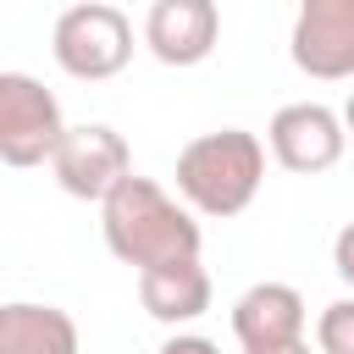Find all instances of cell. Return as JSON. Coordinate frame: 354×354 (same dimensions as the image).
Instances as JSON below:
<instances>
[{
    "label": "cell",
    "mask_w": 354,
    "mask_h": 354,
    "mask_svg": "<svg viewBox=\"0 0 354 354\" xmlns=\"http://www.w3.org/2000/svg\"><path fill=\"white\" fill-rule=\"evenodd\" d=\"M100 227L116 260H127L138 277L160 271V266H183L199 260V221L149 177H127L105 205H100Z\"/></svg>",
    "instance_id": "6da1fadb"
},
{
    "label": "cell",
    "mask_w": 354,
    "mask_h": 354,
    "mask_svg": "<svg viewBox=\"0 0 354 354\" xmlns=\"http://www.w3.org/2000/svg\"><path fill=\"white\" fill-rule=\"evenodd\" d=\"M266 177V144L243 127L199 133L177 155V188L199 216H238L260 194Z\"/></svg>",
    "instance_id": "7a4b0ae2"
},
{
    "label": "cell",
    "mask_w": 354,
    "mask_h": 354,
    "mask_svg": "<svg viewBox=\"0 0 354 354\" xmlns=\"http://www.w3.org/2000/svg\"><path fill=\"white\" fill-rule=\"evenodd\" d=\"M50 50H55L61 72H72L83 83H100V77H116L133 61V22L105 0L66 6L55 17V44Z\"/></svg>",
    "instance_id": "3957f363"
},
{
    "label": "cell",
    "mask_w": 354,
    "mask_h": 354,
    "mask_svg": "<svg viewBox=\"0 0 354 354\" xmlns=\"http://www.w3.org/2000/svg\"><path fill=\"white\" fill-rule=\"evenodd\" d=\"M66 138L55 94L28 72H0V160L6 166H39L55 160Z\"/></svg>",
    "instance_id": "277c9868"
},
{
    "label": "cell",
    "mask_w": 354,
    "mask_h": 354,
    "mask_svg": "<svg viewBox=\"0 0 354 354\" xmlns=\"http://www.w3.org/2000/svg\"><path fill=\"white\" fill-rule=\"evenodd\" d=\"M55 183L72 194V199H111L127 177H133V155H127V138L105 122H83V127H66L61 149H55Z\"/></svg>",
    "instance_id": "5b68a950"
},
{
    "label": "cell",
    "mask_w": 354,
    "mask_h": 354,
    "mask_svg": "<svg viewBox=\"0 0 354 354\" xmlns=\"http://www.w3.org/2000/svg\"><path fill=\"white\" fill-rule=\"evenodd\" d=\"M288 50H293V66L321 83L354 77V0H310L293 17Z\"/></svg>",
    "instance_id": "8992f818"
},
{
    "label": "cell",
    "mask_w": 354,
    "mask_h": 354,
    "mask_svg": "<svg viewBox=\"0 0 354 354\" xmlns=\"http://www.w3.org/2000/svg\"><path fill=\"white\" fill-rule=\"evenodd\" d=\"M266 138H271V155H277L288 171H310V177H315V171H326V166L343 160L348 127H343L337 111H326V105H315V100H299V105H282V111L271 116Z\"/></svg>",
    "instance_id": "52a82bcc"
},
{
    "label": "cell",
    "mask_w": 354,
    "mask_h": 354,
    "mask_svg": "<svg viewBox=\"0 0 354 354\" xmlns=\"http://www.w3.org/2000/svg\"><path fill=\"white\" fill-rule=\"evenodd\" d=\"M221 11L210 0H155L144 17V44L166 66H199L216 50Z\"/></svg>",
    "instance_id": "ba28073f"
},
{
    "label": "cell",
    "mask_w": 354,
    "mask_h": 354,
    "mask_svg": "<svg viewBox=\"0 0 354 354\" xmlns=\"http://www.w3.org/2000/svg\"><path fill=\"white\" fill-rule=\"evenodd\" d=\"M232 332L243 348H282L304 343V299L288 282H254L232 304Z\"/></svg>",
    "instance_id": "9c48e42d"
},
{
    "label": "cell",
    "mask_w": 354,
    "mask_h": 354,
    "mask_svg": "<svg viewBox=\"0 0 354 354\" xmlns=\"http://www.w3.org/2000/svg\"><path fill=\"white\" fill-rule=\"evenodd\" d=\"M138 299L155 321L166 326H183L194 315L210 310V271L199 260H183V266H160V271H144L138 277Z\"/></svg>",
    "instance_id": "30bf717a"
},
{
    "label": "cell",
    "mask_w": 354,
    "mask_h": 354,
    "mask_svg": "<svg viewBox=\"0 0 354 354\" xmlns=\"http://www.w3.org/2000/svg\"><path fill=\"white\" fill-rule=\"evenodd\" d=\"M0 354H77V321L55 304H6Z\"/></svg>",
    "instance_id": "8fae6325"
},
{
    "label": "cell",
    "mask_w": 354,
    "mask_h": 354,
    "mask_svg": "<svg viewBox=\"0 0 354 354\" xmlns=\"http://www.w3.org/2000/svg\"><path fill=\"white\" fill-rule=\"evenodd\" d=\"M315 348L321 354H354V299H337L315 321Z\"/></svg>",
    "instance_id": "7c38bea8"
},
{
    "label": "cell",
    "mask_w": 354,
    "mask_h": 354,
    "mask_svg": "<svg viewBox=\"0 0 354 354\" xmlns=\"http://www.w3.org/2000/svg\"><path fill=\"white\" fill-rule=\"evenodd\" d=\"M332 266H337V277L354 288V221L337 232V243H332Z\"/></svg>",
    "instance_id": "4fadbf2b"
},
{
    "label": "cell",
    "mask_w": 354,
    "mask_h": 354,
    "mask_svg": "<svg viewBox=\"0 0 354 354\" xmlns=\"http://www.w3.org/2000/svg\"><path fill=\"white\" fill-rule=\"evenodd\" d=\"M160 354H221V348H216L210 337H171Z\"/></svg>",
    "instance_id": "5bb4252c"
},
{
    "label": "cell",
    "mask_w": 354,
    "mask_h": 354,
    "mask_svg": "<svg viewBox=\"0 0 354 354\" xmlns=\"http://www.w3.org/2000/svg\"><path fill=\"white\" fill-rule=\"evenodd\" d=\"M243 354H310V343H282V348H243Z\"/></svg>",
    "instance_id": "9a60e30c"
},
{
    "label": "cell",
    "mask_w": 354,
    "mask_h": 354,
    "mask_svg": "<svg viewBox=\"0 0 354 354\" xmlns=\"http://www.w3.org/2000/svg\"><path fill=\"white\" fill-rule=\"evenodd\" d=\"M343 127L354 133V94H348V105H343Z\"/></svg>",
    "instance_id": "2e32d148"
}]
</instances>
